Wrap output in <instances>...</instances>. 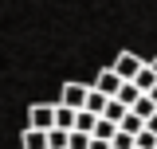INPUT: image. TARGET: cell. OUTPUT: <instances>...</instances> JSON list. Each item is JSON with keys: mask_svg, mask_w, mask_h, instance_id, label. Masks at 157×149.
<instances>
[{"mask_svg": "<svg viewBox=\"0 0 157 149\" xmlns=\"http://www.w3.org/2000/svg\"><path fill=\"white\" fill-rule=\"evenodd\" d=\"M55 114H59V102H36V106L28 110V130L51 133L55 130Z\"/></svg>", "mask_w": 157, "mask_h": 149, "instance_id": "obj_1", "label": "cell"}, {"mask_svg": "<svg viewBox=\"0 0 157 149\" xmlns=\"http://www.w3.org/2000/svg\"><path fill=\"white\" fill-rule=\"evenodd\" d=\"M86 98H90V86H86V82H63L59 106H67V110H86Z\"/></svg>", "mask_w": 157, "mask_h": 149, "instance_id": "obj_2", "label": "cell"}, {"mask_svg": "<svg viewBox=\"0 0 157 149\" xmlns=\"http://www.w3.org/2000/svg\"><path fill=\"white\" fill-rule=\"evenodd\" d=\"M110 67L118 71V78H122V82H134L137 74H141V67H145V63H141V59H137L134 51H122V55H118L114 63H110Z\"/></svg>", "mask_w": 157, "mask_h": 149, "instance_id": "obj_3", "label": "cell"}, {"mask_svg": "<svg viewBox=\"0 0 157 149\" xmlns=\"http://www.w3.org/2000/svg\"><path fill=\"white\" fill-rule=\"evenodd\" d=\"M122 86H126V82L118 78L114 67H102V71L94 74V90H98V94H106V98H118V94H122Z\"/></svg>", "mask_w": 157, "mask_h": 149, "instance_id": "obj_4", "label": "cell"}, {"mask_svg": "<svg viewBox=\"0 0 157 149\" xmlns=\"http://www.w3.org/2000/svg\"><path fill=\"white\" fill-rule=\"evenodd\" d=\"M118 130L126 133V137H137V133H145V122H141V118H137V114L130 110L126 118H122V126H118Z\"/></svg>", "mask_w": 157, "mask_h": 149, "instance_id": "obj_5", "label": "cell"}, {"mask_svg": "<svg viewBox=\"0 0 157 149\" xmlns=\"http://www.w3.org/2000/svg\"><path fill=\"white\" fill-rule=\"evenodd\" d=\"M106 106H110V98H106V94H98L94 86H90V98H86V114L102 118V114H106Z\"/></svg>", "mask_w": 157, "mask_h": 149, "instance_id": "obj_6", "label": "cell"}, {"mask_svg": "<svg viewBox=\"0 0 157 149\" xmlns=\"http://www.w3.org/2000/svg\"><path fill=\"white\" fill-rule=\"evenodd\" d=\"M134 86H137V90H141V94H149V90H153V86H157V74H153V67H149V63L141 67V74H137V78H134Z\"/></svg>", "mask_w": 157, "mask_h": 149, "instance_id": "obj_7", "label": "cell"}, {"mask_svg": "<svg viewBox=\"0 0 157 149\" xmlns=\"http://www.w3.org/2000/svg\"><path fill=\"white\" fill-rule=\"evenodd\" d=\"M114 137H118V126H114V122H106V118H98V126H94V141H110V145H114Z\"/></svg>", "mask_w": 157, "mask_h": 149, "instance_id": "obj_8", "label": "cell"}, {"mask_svg": "<svg viewBox=\"0 0 157 149\" xmlns=\"http://www.w3.org/2000/svg\"><path fill=\"white\" fill-rule=\"evenodd\" d=\"M24 149H47V133L43 130H24Z\"/></svg>", "mask_w": 157, "mask_h": 149, "instance_id": "obj_9", "label": "cell"}, {"mask_svg": "<svg viewBox=\"0 0 157 149\" xmlns=\"http://www.w3.org/2000/svg\"><path fill=\"white\" fill-rule=\"evenodd\" d=\"M94 126H98V118H94V114L78 110V122H75V133H90V137H94Z\"/></svg>", "mask_w": 157, "mask_h": 149, "instance_id": "obj_10", "label": "cell"}, {"mask_svg": "<svg viewBox=\"0 0 157 149\" xmlns=\"http://www.w3.org/2000/svg\"><path fill=\"white\" fill-rule=\"evenodd\" d=\"M126 106H122V102H118V98H110V106H106V114H102V118H106V122H114V126H122V118H126Z\"/></svg>", "mask_w": 157, "mask_h": 149, "instance_id": "obj_11", "label": "cell"}, {"mask_svg": "<svg viewBox=\"0 0 157 149\" xmlns=\"http://www.w3.org/2000/svg\"><path fill=\"white\" fill-rule=\"evenodd\" d=\"M134 114H137V118H141V122H149V118H153V114H157V106H153V98L145 94V98H141V102H137V106H134Z\"/></svg>", "mask_w": 157, "mask_h": 149, "instance_id": "obj_12", "label": "cell"}, {"mask_svg": "<svg viewBox=\"0 0 157 149\" xmlns=\"http://www.w3.org/2000/svg\"><path fill=\"white\" fill-rule=\"evenodd\" d=\"M90 133H71V141H67V149H90Z\"/></svg>", "mask_w": 157, "mask_h": 149, "instance_id": "obj_13", "label": "cell"}, {"mask_svg": "<svg viewBox=\"0 0 157 149\" xmlns=\"http://www.w3.org/2000/svg\"><path fill=\"white\" fill-rule=\"evenodd\" d=\"M145 130H149V133H153V137H157V114H153V118H149V122H145Z\"/></svg>", "mask_w": 157, "mask_h": 149, "instance_id": "obj_14", "label": "cell"}, {"mask_svg": "<svg viewBox=\"0 0 157 149\" xmlns=\"http://www.w3.org/2000/svg\"><path fill=\"white\" fill-rule=\"evenodd\" d=\"M90 149H114L110 141H90Z\"/></svg>", "mask_w": 157, "mask_h": 149, "instance_id": "obj_15", "label": "cell"}, {"mask_svg": "<svg viewBox=\"0 0 157 149\" xmlns=\"http://www.w3.org/2000/svg\"><path fill=\"white\" fill-rule=\"evenodd\" d=\"M149 67H153V74H157V55H153V59H149Z\"/></svg>", "mask_w": 157, "mask_h": 149, "instance_id": "obj_16", "label": "cell"}, {"mask_svg": "<svg viewBox=\"0 0 157 149\" xmlns=\"http://www.w3.org/2000/svg\"><path fill=\"white\" fill-rule=\"evenodd\" d=\"M149 98H153V106H157V86H153V90H149Z\"/></svg>", "mask_w": 157, "mask_h": 149, "instance_id": "obj_17", "label": "cell"}]
</instances>
